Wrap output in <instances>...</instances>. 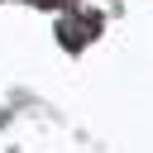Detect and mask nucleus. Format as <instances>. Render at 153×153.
<instances>
[]
</instances>
